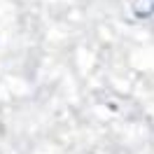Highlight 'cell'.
<instances>
[{
  "label": "cell",
  "mask_w": 154,
  "mask_h": 154,
  "mask_svg": "<svg viewBox=\"0 0 154 154\" xmlns=\"http://www.w3.org/2000/svg\"><path fill=\"white\" fill-rule=\"evenodd\" d=\"M131 10L135 19H149L154 14V0H133Z\"/></svg>",
  "instance_id": "cell-1"
}]
</instances>
